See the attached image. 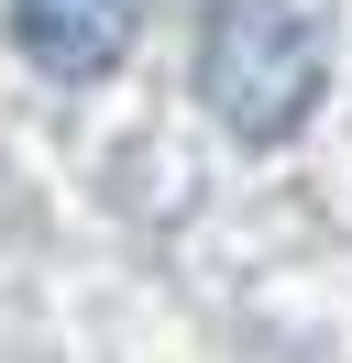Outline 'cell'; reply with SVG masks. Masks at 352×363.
Instances as JSON below:
<instances>
[{"label":"cell","mask_w":352,"mask_h":363,"mask_svg":"<svg viewBox=\"0 0 352 363\" xmlns=\"http://www.w3.org/2000/svg\"><path fill=\"white\" fill-rule=\"evenodd\" d=\"M132 23H143V0H11L22 55H33L44 77H66V89H88V77L121 67V55H132Z\"/></svg>","instance_id":"2"},{"label":"cell","mask_w":352,"mask_h":363,"mask_svg":"<svg viewBox=\"0 0 352 363\" xmlns=\"http://www.w3.org/2000/svg\"><path fill=\"white\" fill-rule=\"evenodd\" d=\"M330 89L319 23L297 0H198V99L242 143H286Z\"/></svg>","instance_id":"1"}]
</instances>
